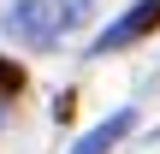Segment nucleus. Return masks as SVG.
Wrapping results in <instances>:
<instances>
[{"instance_id": "1", "label": "nucleus", "mask_w": 160, "mask_h": 154, "mask_svg": "<svg viewBox=\"0 0 160 154\" xmlns=\"http://www.w3.org/2000/svg\"><path fill=\"white\" fill-rule=\"evenodd\" d=\"M83 18H89V12H83V0H18L12 12H0V30H6L18 47L48 53V47H59Z\"/></svg>"}, {"instance_id": "2", "label": "nucleus", "mask_w": 160, "mask_h": 154, "mask_svg": "<svg viewBox=\"0 0 160 154\" xmlns=\"http://www.w3.org/2000/svg\"><path fill=\"white\" fill-rule=\"evenodd\" d=\"M160 30V0H137L131 12H119L101 36H95V59H107V53H119V47H137L142 36H154Z\"/></svg>"}, {"instance_id": "3", "label": "nucleus", "mask_w": 160, "mask_h": 154, "mask_svg": "<svg viewBox=\"0 0 160 154\" xmlns=\"http://www.w3.org/2000/svg\"><path fill=\"white\" fill-rule=\"evenodd\" d=\"M131 125H137V107H119L113 119H101L95 131H83V137L71 142V154H113L125 137H131Z\"/></svg>"}, {"instance_id": "4", "label": "nucleus", "mask_w": 160, "mask_h": 154, "mask_svg": "<svg viewBox=\"0 0 160 154\" xmlns=\"http://www.w3.org/2000/svg\"><path fill=\"white\" fill-rule=\"evenodd\" d=\"M18 89H24V65H18V59H6V53H0V101H12V95H18Z\"/></svg>"}, {"instance_id": "5", "label": "nucleus", "mask_w": 160, "mask_h": 154, "mask_svg": "<svg viewBox=\"0 0 160 154\" xmlns=\"http://www.w3.org/2000/svg\"><path fill=\"white\" fill-rule=\"evenodd\" d=\"M71 113H77V95H59V101H53V119H59V125H71Z\"/></svg>"}]
</instances>
